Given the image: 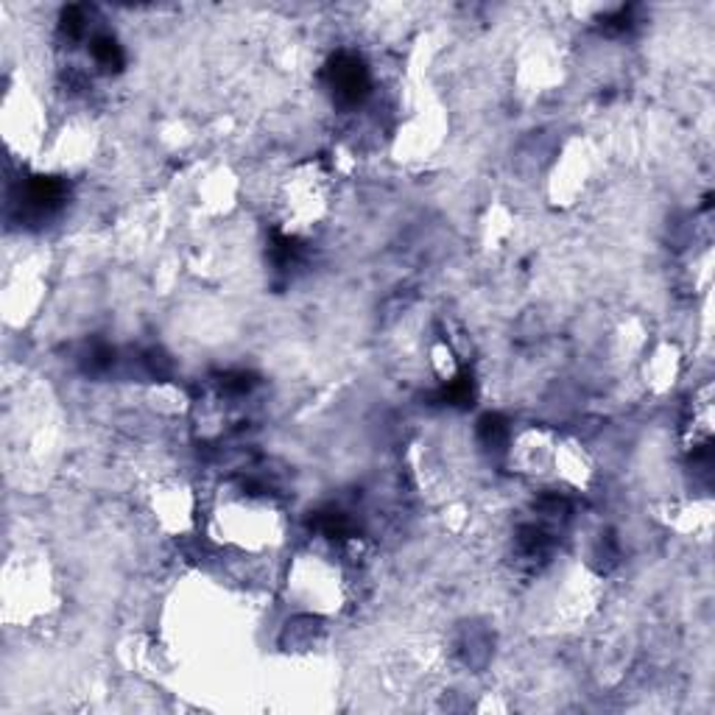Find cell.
I'll return each mask as SVG.
<instances>
[{
  "label": "cell",
  "mask_w": 715,
  "mask_h": 715,
  "mask_svg": "<svg viewBox=\"0 0 715 715\" xmlns=\"http://www.w3.org/2000/svg\"><path fill=\"white\" fill-rule=\"evenodd\" d=\"M369 87L367 67L353 54L336 56L330 65V90L341 104H358Z\"/></svg>",
  "instance_id": "6da1fadb"
}]
</instances>
